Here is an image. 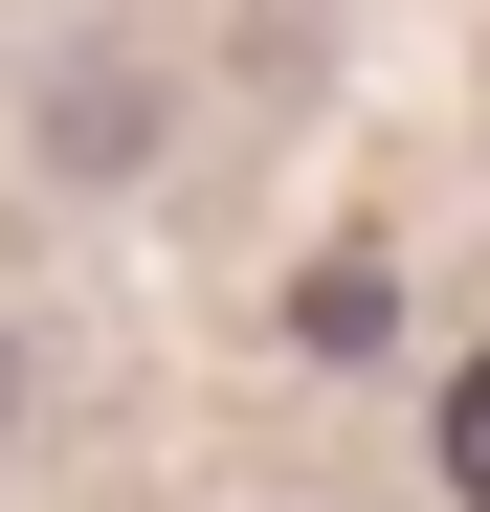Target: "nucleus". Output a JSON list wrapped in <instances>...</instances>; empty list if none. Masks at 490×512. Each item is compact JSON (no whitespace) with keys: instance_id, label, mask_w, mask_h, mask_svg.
<instances>
[{"instance_id":"nucleus-1","label":"nucleus","mask_w":490,"mask_h":512,"mask_svg":"<svg viewBox=\"0 0 490 512\" xmlns=\"http://www.w3.org/2000/svg\"><path fill=\"white\" fill-rule=\"evenodd\" d=\"M446 490L490 512V357H446Z\"/></svg>"},{"instance_id":"nucleus-2","label":"nucleus","mask_w":490,"mask_h":512,"mask_svg":"<svg viewBox=\"0 0 490 512\" xmlns=\"http://www.w3.org/2000/svg\"><path fill=\"white\" fill-rule=\"evenodd\" d=\"M0 423H23V357H0Z\"/></svg>"}]
</instances>
